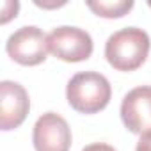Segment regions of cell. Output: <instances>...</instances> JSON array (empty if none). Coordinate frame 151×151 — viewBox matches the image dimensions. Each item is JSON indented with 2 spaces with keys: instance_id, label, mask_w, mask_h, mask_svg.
Listing matches in <instances>:
<instances>
[{
  "instance_id": "1",
  "label": "cell",
  "mask_w": 151,
  "mask_h": 151,
  "mask_svg": "<svg viewBox=\"0 0 151 151\" xmlns=\"http://www.w3.org/2000/svg\"><path fill=\"white\" fill-rule=\"evenodd\" d=\"M151 41L146 30L126 27L114 32L105 43V57L117 71H135L149 55Z\"/></svg>"
},
{
  "instance_id": "2",
  "label": "cell",
  "mask_w": 151,
  "mask_h": 151,
  "mask_svg": "<svg viewBox=\"0 0 151 151\" xmlns=\"http://www.w3.org/2000/svg\"><path fill=\"white\" fill-rule=\"evenodd\" d=\"M112 96L110 82L96 71L77 73L68 82V103L80 114H96L103 110Z\"/></svg>"
},
{
  "instance_id": "3",
  "label": "cell",
  "mask_w": 151,
  "mask_h": 151,
  "mask_svg": "<svg viewBox=\"0 0 151 151\" xmlns=\"http://www.w3.org/2000/svg\"><path fill=\"white\" fill-rule=\"evenodd\" d=\"M93 37L78 27H57L48 34V50L60 60L82 62L93 53Z\"/></svg>"
},
{
  "instance_id": "4",
  "label": "cell",
  "mask_w": 151,
  "mask_h": 151,
  "mask_svg": "<svg viewBox=\"0 0 151 151\" xmlns=\"http://www.w3.org/2000/svg\"><path fill=\"white\" fill-rule=\"evenodd\" d=\"M6 50L13 60L22 66H37L48 55V36L34 27L27 25L18 29L14 34L9 36L6 43Z\"/></svg>"
},
{
  "instance_id": "5",
  "label": "cell",
  "mask_w": 151,
  "mask_h": 151,
  "mask_svg": "<svg viewBox=\"0 0 151 151\" xmlns=\"http://www.w3.org/2000/svg\"><path fill=\"white\" fill-rule=\"evenodd\" d=\"M32 142L36 151H69L71 130L68 121L55 112L43 114L34 124Z\"/></svg>"
},
{
  "instance_id": "6",
  "label": "cell",
  "mask_w": 151,
  "mask_h": 151,
  "mask_svg": "<svg viewBox=\"0 0 151 151\" xmlns=\"http://www.w3.org/2000/svg\"><path fill=\"white\" fill-rule=\"evenodd\" d=\"M121 119L132 133H151V86L135 87L123 98Z\"/></svg>"
},
{
  "instance_id": "7",
  "label": "cell",
  "mask_w": 151,
  "mask_h": 151,
  "mask_svg": "<svg viewBox=\"0 0 151 151\" xmlns=\"http://www.w3.org/2000/svg\"><path fill=\"white\" fill-rule=\"evenodd\" d=\"M30 109V100L23 86L18 82H0V128L4 132L18 128Z\"/></svg>"
},
{
  "instance_id": "8",
  "label": "cell",
  "mask_w": 151,
  "mask_h": 151,
  "mask_svg": "<svg viewBox=\"0 0 151 151\" xmlns=\"http://www.w3.org/2000/svg\"><path fill=\"white\" fill-rule=\"evenodd\" d=\"M87 7L101 18H121L128 11H132L133 2L132 0H116V2H103V0H100V2H91L89 0Z\"/></svg>"
},
{
  "instance_id": "9",
  "label": "cell",
  "mask_w": 151,
  "mask_h": 151,
  "mask_svg": "<svg viewBox=\"0 0 151 151\" xmlns=\"http://www.w3.org/2000/svg\"><path fill=\"white\" fill-rule=\"evenodd\" d=\"M135 151H151V133L140 135V140L137 142Z\"/></svg>"
},
{
  "instance_id": "10",
  "label": "cell",
  "mask_w": 151,
  "mask_h": 151,
  "mask_svg": "<svg viewBox=\"0 0 151 151\" xmlns=\"http://www.w3.org/2000/svg\"><path fill=\"white\" fill-rule=\"evenodd\" d=\"M82 151H116L112 146H109V144H103V142H94V144H89V146H86Z\"/></svg>"
},
{
  "instance_id": "11",
  "label": "cell",
  "mask_w": 151,
  "mask_h": 151,
  "mask_svg": "<svg viewBox=\"0 0 151 151\" xmlns=\"http://www.w3.org/2000/svg\"><path fill=\"white\" fill-rule=\"evenodd\" d=\"M149 7H151V4H149Z\"/></svg>"
}]
</instances>
